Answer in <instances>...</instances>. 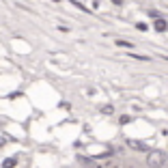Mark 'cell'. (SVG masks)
<instances>
[{
	"instance_id": "cell-1",
	"label": "cell",
	"mask_w": 168,
	"mask_h": 168,
	"mask_svg": "<svg viewBox=\"0 0 168 168\" xmlns=\"http://www.w3.org/2000/svg\"><path fill=\"white\" fill-rule=\"evenodd\" d=\"M149 164L153 168L162 166V164H164V153H162V151H151V153H149Z\"/></svg>"
},
{
	"instance_id": "cell-2",
	"label": "cell",
	"mask_w": 168,
	"mask_h": 168,
	"mask_svg": "<svg viewBox=\"0 0 168 168\" xmlns=\"http://www.w3.org/2000/svg\"><path fill=\"white\" fill-rule=\"evenodd\" d=\"M155 28L162 33V30H166V28H168V24L164 22V20H157V22H155Z\"/></svg>"
},
{
	"instance_id": "cell-3",
	"label": "cell",
	"mask_w": 168,
	"mask_h": 168,
	"mask_svg": "<svg viewBox=\"0 0 168 168\" xmlns=\"http://www.w3.org/2000/svg\"><path fill=\"white\" fill-rule=\"evenodd\" d=\"M117 45H121V47H131V43H127V41H121V39L117 41Z\"/></svg>"
}]
</instances>
